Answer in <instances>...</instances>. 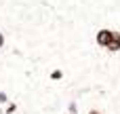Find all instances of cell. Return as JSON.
Wrapping results in <instances>:
<instances>
[{
  "label": "cell",
  "mask_w": 120,
  "mask_h": 114,
  "mask_svg": "<svg viewBox=\"0 0 120 114\" xmlns=\"http://www.w3.org/2000/svg\"><path fill=\"white\" fill-rule=\"evenodd\" d=\"M89 114H101L99 110H89Z\"/></svg>",
  "instance_id": "7"
},
{
  "label": "cell",
  "mask_w": 120,
  "mask_h": 114,
  "mask_svg": "<svg viewBox=\"0 0 120 114\" xmlns=\"http://www.w3.org/2000/svg\"><path fill=\"white\" fill-rule=\"evenodd\" d=\"M0 47H4V34L0 32Z\"/></svg>",
  "instance_id": "6"
},
{
  "label": "cell",
  "mask_w": 120,
  "mask_h": 114,
  "mask_svg": "<svg viewBox=\"0 0 120 114\" xmlns=\"http://www.w3.org/2000/svg\"><path fill=\"white\" fill-rule=\"evenodd\" d=\"M15 110H17V104H15V102H11V104L6 106V110H4V112H6V114H13Z\"/></svg>",
  "instance_id": "4"
},
{
  "label": "cell",
  "mask_w": 120,
  "mask_h": 114,
  "mask_svg": "<svg viewBox=\"0 0 120 114\" xmlns=\"http://www.w3.org/2000/svg\"><path fill=\"white\" fill-rule=\"evenodd\" d=\"M61 78H63V72L61 70H53L51 72V80H61Z\"/></svg>",
  "instance_id": "3"
},
{
  "label": "cell",
  "mask_w": 120,
  "mask_h": 114,
  "mask_svg": "<svg viewBox=\"0 0 120 114\" xmlns=\"http://www.w3.org/2000/svg\"><path fill=\"white\" fill-rule=\"evenodd\" d=\"M8 102V97H6V93L4 91H0V104H6Z\"/></svg>",
  "instance_id": "5"
},
{
  "label": "cell",
  "mask_w": 120,
  "mask_h": 114,
  "mask_svg": "<svg viewBox=\"0 0 120 114\" xmlns=\"http://www.w3.org/2000/svg\"><path fill=\"white\" fill-rule=\"evenodd\" d=\"M110 53H120V32L118 30H114V34H112V40H110V44L105 47Z\"/></svg>",
  "instance_id": "2"
},
{
  "label": "cell",
  "mask_w": 120,
  "mask_h": 114,
  "mask_svg": "<svg viewBox=\"0 0 120 114\" xmlns=\"http://www.w3.org/2000/svg\"><path fill=\"white\" fill-rule=\"evenodd\" d=\"M112 34H114V30H108V28H101L97 34H95V42H97V47H108L110 44V40H112Z\"/></svg>",
  "instance_id": "1"
}]
</instances>
